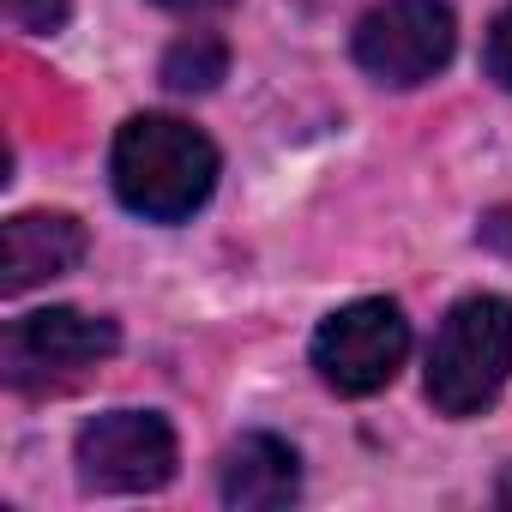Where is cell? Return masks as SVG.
Listing matches in <instances>:
<instances>
[{
	"label": "cell",
	"instance_id": "5b68a950",
	"mask_svg": "<svg viewBox=\"0 0 512 512\" xmlns=\"http://www.w3.org/2000/svg\"><path fill=\"white\" fill-rule=\"evenodd\" d=\"M458 49V25L446 0H380L356 25V67L392 91L434 79Z\"/></svg>",
	"mask_w": 512,
	"mask_h": 512
},
{
	"label": "cell",
	"instance_id": "8992f818",
	"mask_svg": "<svg viewBox=\"0 0 512 512\" xmlns=\"http://www.w3.org/2000/svg\"><path fill=\"white\" fill-rule=\"evenodd\" d=\"M175 476V428L151 410H109L79 434V482L97 494H151Z\"/></svg>",
	"mask_w": 512,
	"mask_h": 512
},
{
	"label": "cell",
	"instance_id": "30bf717a",
	"mask_svg": "<svg viewBox=\"0 0 512 512\" xmlns=\"http://www.w3.org/2000/svg\"><path fill=\"white\" fill-rule=\"evenodd\" d=\"M0 7H7V19L19 31H31V37H55L67 25V0H0Z\"/></svg>",
	"mask_w": 512,
	"mask_h": 512
},
{
	"label": "cell",
	"instance_id": "7a4b0ae2",
	"mask_svg": "<svg viewBox=\"0 0 512 512\" xmlns=\"http://www.w3.org/2000/svg\"><path fill=\"white\" fill-rule=\"evenodd\" d=\"M512 374V302L506 296H470L458 302L428 350V404L440 416H476L500 398Z\"/></svg>",
	"mask_w": 512,
	"mask_h": 512
},
{
	"label": "cell",
	"instance_id": "52a82bcc",
	"mask_svg": "<svg viewBox=\"0 0 512 512\" xmlns=\"http://www.w3.org/2000/svg\"><path fill=\"white\" fill-rule=\"evenodd\" d=\"M85 260V229L67 211H19L0 229V290L25 296L31 284L67 278Z\"/></svg>",
	"mask_w": 512,
	"mask_h": 512
},
{
	"label": "cell",
	"instance_id": "6da1fadb",
	"mask_svg": "<svg viewBox=\"0 0 512 512\" xmlns=\"http://www.w3.org/2000/svg\"><path fill=\"white\" fill-rule=\"evenodd\" d=\"M109 169H115V193L127 211L151 223H181L217 187V145L175 115H133L115 133Z\"/></svg>",
	"mask_w": 512,
	"mask_h": 512
},
{
	"label": "cell",
	"instance_id": "ba28073f",
	"mask_svg": "<svg viewBox=\"0 0 512 512\" xmlns=\"http://www.w3.org/2000/svg\"><path fill=\"white\" fill-rule=\"evenodd\" d=\"M302 494V464L278 434H247L223 458V500L241 512H272Z\"/></svg>",
	"mask_w": 512,
	"mask_h": 512
},
{
	"label": "cell",
	"instance_id": "9c48e42d",
	"mask_svg": "<svg viewBox=\"0 0 512 512\" xmlns=\"http://www.w3.org/2000/svg\"><path fill=\"white\" fill-rule=\"evenodd\" d=\"M223 73H229V49H223V37H211V31H193V37H181V43L163 55V85L181 91V97L217 91Z\"/></svg>",
	"mask_w": 512,
	"mask_h": 512
},
{
	"label": "cell",
	"instance_id": "277c9868",
	"mask_svg": "<svg viewBox=\"0 0 512 512\" xmlns=\"http://www.w3.org/2000/svg\"><path fill=\"white\" fill-rule=\"evenodd\" d=\"M404 356H410V320L398 314V302H380V296L326 314V326L314 332V368L344 398H368L392 386Z\"/></svg>",
	"mask_w": 512,
	"mask_h": 512
},
{
	"label": "cell",
	"instance_id": "8fae6325",
	"mask_svg": "<svg viewBox=\"0 0 512 512\" xmlns=\"http://www.w3.org/2000/svg\"><path fill=\"white\" fill-rule=\"evenodd\" d=\"M482 67L500 91H512V7L488 25V49H482Z\"/></svg>",
	"mask_w": 512,
	"mask_h": 512
},
{
	"label": "cell",
	"instance_id": "3957f363",
	"mask_svg": "<svg viewBox=\"0 0 512 512\" xmlns=\"http://www.w3.org/2000/svg\"><path fill=\"white\" fill-rule=\"evenodd\" d=\"M121 344L115 320L79 314V308H43L7 326L0 338V368L13 392H67L79 386L97 362H109Z\"/></svg>",
	"mask_w": 512,
	"mask_h": 512
},
{
	"label": "cell",
	"instance_id": "7c38bea8",
	"mask_svg": "<svg viewBox=\"0 0 512 512\" xmlns=\"http://www.w3.org/2000/svg\"><path fill=\"white\" fill-rule=\"evenodd\" d=\"M163 13H181V19H199V13H223L229 0H157Z\"/></svg>",
	"mask_w": 512,
	"mask_h": 512
}]
</instances>
